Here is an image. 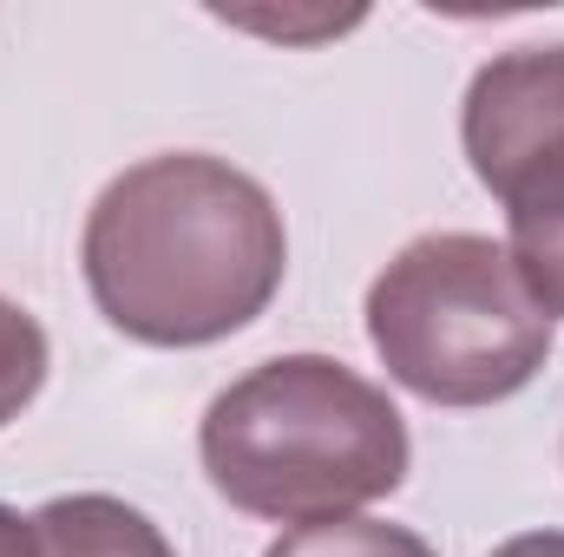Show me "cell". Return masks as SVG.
Returning <instances> with one entry per match:
<instances>
[{"label": "cell", "mask_w": 564, "mask_h": 557, "mask_svg": "<svg viewBox=\"0 0 564 557\" xmlns=\"http://www.w3.org/2000/svg\"><path fill=\"white\" fill-rule=\"evenodd\" d=\"M368 341L408 394L433 407H492L545 368L552 315L525 295L506 243L433 230L368 282Z\"/></svg>", "instance_id": "cell-3"}, {"label": "cell", "mask_w": 564, "mask_h": 557, "mask_svg": "<svg viewBox=\"0 0 564 557\" xmlns=\"http://www.w3.org/2000/svg\"><path fill=\"white\" fill-rule=\"evenodd\" d=\"M217 499L270 525L361 518V505L401 492L408 419L355 368L328 354H282L230 381L197 426Z\"/></svg>", "instance_id": "cell-2"}, {"label": "cell", "mask_w": 564, "mask_h": 557, "mask_svg": "<svg viewBox=\"0 0 564 557\" xmlns=\"http://www.w3.org/2000/svg\"><path fill=\"white\" fill-rule=\"evenodd\" d=\"M564 139V46H519L473 73L459 144L486 190H499L532 151Z\"/></svg>", "instance_id": "cell-4"}, {"label": "cell", "mask_w": 564, "mask_h": 557, "mask_svg": "<svg viewBox=\"0 0 564 557\" xmlns=\"http://www.w3.org/2000/svg\"><path fill=\"white\" fill-rule=\"evenodd\" d=\"M492 557H564V532H519V538H506Z\"/></svg>", "instance_id": "cell-10"}, {"label": "cell", "mask_w": 564, "mask_h": 557, "mask_svg": "<svg viewBox=\"0 0 564 557\" xmlns=\"http://www.w3.org/2000/svg\"><path fill=\"white\" fill-rule=\"evenodd\" d=\"M46 368H53L46 328H40L20 302L0 295V426L33 407V394L46 387Z\"/></svg>", "instance_id": "cell-8"}, {"label": "cell", "mask_w": 564, "mask_h": 557, "mask_svg": "<svg viewBox=\"0 0 564 557\" xmlns=\"http://www.w3.org/2000/svg\"><path fill=\"white\" fill-rule=\"evenodd\" d=\"M0 557H40V538H33V518H20L13 505H0Z\"/></svg>", "instance_id": "cell-9"}, {"label": "cell", "mask_w": 564, "mask_h": 557, "mask_svg": "<svg viewBox=\"0 0 564 557\" xmlns=\"http://www.w3.org/2000/svg\"><path fill=\"white\" fill-rule=\"evenodd\" d=\"M263 557H433V545L388 518H328V525L282 532Z\"/></svg>", "instance_id": "cell-7"}, {"label": "cell", "mask_w": 564, "mask_h": 557, "mask_svg": "<svg viewBox=\"0 0 564 557\" xmlns=\"http://www.w3.org/2000/svg\"><path fill=\"white\" fill-rule=\"evenodd\" d=\"M33 538H40V557H177L139 505L112 492H73V499L40 505Z\"/></svg>", "instance_id": "cell-6"}, {"label": "cell", "mask_w": 564, "mask_h": 557, "mask_svg": "<svg viewBox=\"0 0 564 557\" xmlns=\"http://www.w3.org/2000/svg\"><path fill=\"white\" fill-rule=\"evenodd\" d=\"M492 197L506 204V230H512L506 256L525 282V295L552 321H564V139L532 151Z\"/></svg>", "instance_id": "cell-5"}, {"label": "cell", "mask_w": 564, "mask_h": 557, "mask_svg": "<svg viewBox=\"0 0 564 557\" xmlns=\"http://www.w3.org/2000/svg\"><path fill=\"white\" fill-rule=\"evenodd\" d=\"M79 256L119 335L144 348H210L276 302L289 230L276 197L230 157L164 151L99 190Z\"/></svg>", "instance_id": "cell-1"}]
</instances>
